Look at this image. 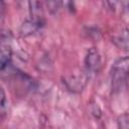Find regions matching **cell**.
<instances>
[{
    "mask_svg": "<svg viewBox=\"0 0 129 129\" xmlns=\"http://www.w3.org/2000/svg\"><path fill=\"white\" fill-rule=\"evenodd\" d=\"M7 105H8V102H7V100H6V95H5L4 89H3V88H1V102H0V110H1V115H2V117H4V115L6 114Z\"/></svg>",
    "mask_w": 129,
    "mask_h": 129,
    "instance_id": "cell-9",
    "label": "cell"
},
{
    "mask_svg": "<svg viewBox=\"0 0 129 129\" xmlns=\"http://www.w3.org/2000/svg\"><path fill=\"white\" fill-rule=\"evenodd\" d=\"M91 112H92V114H93L96 118H100V117H101V115H102V113H101V109L99 108V106H98L97 104L92 105Z\"/></svg>",
    "mask_w": 129,
    "mask_h": 129,
    "instance_id": "cell-10",
    "label": "cell"
},
{
    "mask_svg": "<svg viewBox=\"0 0 129 129\" xmlns=\"http://www.w3.org/2000/svg\"><path fill=\"white\" fill-rule=\"evenodd\" d=\"M43 25H44L43 21H38V20H35V19H32V18L25 19L19 27V34L22 37L32 35L37 30H39Z\"/></svg>",
    "mask_w": 129,
    "mask_h": 129,
    "instance_id": "cell-5",
    "label": "cell"
},
{
    "mask_svg": "<svg viewBox=\"0 0 129 129\" xmlns=\"http://www.w3.org/2000/svg\"><path fill=\"white\" fill-rule=\"evenodd\" d=\"M112 42L119 49L129 51V28H122L118 34L112 37Z\"/></svg>",
    "mask_w": 129,
    "mask_h": 129,
    "instance_id": "cell-6",
    "label": "cell"
},
{
    "mask_svg": "<svg viewBox=\"0 0 129 129\" xmlns=\"http://www.w3.org/2000/svg\"><path fill=\"white\" fill-rule=\"evenodd\" d=\"M102 66V57L99 50L96 47H90L87 50L85 56V67L87 72L89 73H96L100 70Z\"/></svg>",
    "mask_w": 129,
    "mask_h": 129,
    "instance_id": "cell-4",
    "label": "cell"
},
{
    "mask_svg": "<svg viewBox=\"0 0 129 129\" xmlns=\"http://www.w3.org/2000/svg\"><path fill=\"white\" fill-rule=\"evenodd\" d=\"M112 90L117 92L124 87H129V55L117 58L111 67Z\"/></svg>",
    "mask_w": 129,
    "mask_h": 129,
    "instance_id": "cell-1",
    "label": "cell"
},
{
    "mask_svg": "<svg viewBox=\"0 0 129 129\" xmlns=\"http://www.w3.org/2000/svg\"><path fill=\"white\" fill-rule=\"evenodd\" d=\"M28 6H29L30 18L44 22L42 4L40 2H37V1H30V2H28Z\"/></svg>",
    "mask_w": 129,
    "mask_h": 129,
    "instance_id": "cell-7",
    "label": "cell"
},
{
    "mask_svg": "<svg viewBox=\"0 0 129 129\" xmlns=\"http://www.w3.org/2000/svg\"><path fill=\"white\" fill-rule=\"evenodd\" d=\"M118 129H129V113H123L117 118Z\"/></svg>",
    "mask_w": 129,
    "mask_h": 129,
    "instance_id": "cell-8",
    "label": "cell"
},
{
    "mask_svg": "<svg viewBox=\"0 0 129 129\" xmlns=\"http://www.w3.org/2000/svg\"><path fill=\"white\" fill-rule=\"evenodd\" d=\"M62 82L67 89L73 93H79L83 91L88 82V75L81 73L79 75H71L62 78Z\"/></svg>",
    "mask_w": 129,
    "mask_h": 129,
    "instance_id": "cell-3",
    "label": "cell"
},
{
    "mask_svg": "<svg viewBox=\"0 0 129 129\" xmlns=\"http://www.w3.org/2000/svg\"><path fill=\"white\" fill-rule=\"evenodd\" d=\"M12 59V45H11V34L10 32H2L1 34V49H0V69L2 72L5 71L11 63Z\"/></svg>",
    "mask_w": 129,
    "mask_h": 129,
    "instance_id": "cell-2",
    "label": "cell"
}]
</instances>
